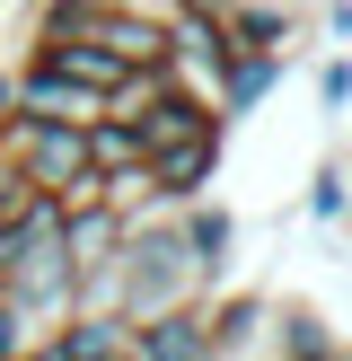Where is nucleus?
Instances as JSON below:
<instances>
[{
  "mask_svg": "<svg viewBox=\"0 0 352 361\" xmlns=\"http://www.w3.org/2000/svg\"><path fill=\"white\" fill-rule=\"evenodd\" d=\"M308 212H317V221H344V212H352V194H344V168H317V185H308Z\"/></svg>",
  "mask_w": 352,
  "mask_h": 361,
  "instance_id": "obj_11",
  "label": "nucleus"
},
{
  "mask_svg": "<svg viewBox=\"0 0 352 361\" xmlns=\"http://www.w3.org/2000/svg\"><path fill=\"white\" fill-rule=\"evenodd\" d=\"M27 53H35L44 71H62V80L97 88V97H115V88H123V62H115V53L97 44V35H35Z\"/></svg>",
  "mask_w": 352,
  "mask_h": 361,
  "instance_id": "obj_7",
  "label": "nucleus"
},
{
  "mask_svg": "<svg viewBox=\"0 0 352 361\" xmlns=\"http://www.w3.org/2000/svg\"><path fill=\"white\" fill-rule=\"evenodd\" d=\"M176 229H185V247H194V264H203V282H220L229 274V247H238V221H229L220 203H176Z\"/></svg>",
  "mask_w": 352,
  "mask_h": 361,
  "instance_id": "obj_8",
  "label": "nucleus"
},
{
  "mask_svg": "<svg viewBox=\"0 0 352 361\" xmlns=\"http://www.w3.org/2000/svg\"><path fill=\"white\" fill-rule=\"evenodd\" d=\"M35 344V326H27V317H18L9 309V300H0V361H18V353H27Z\"/></svg>",
  "mask_w": 352,
  "mask_h": 361,
  "instance_id": "obj_12",
  "label": "nucleus"
},
{
  "mask_svg": "<svg viewBox=\"0 0 352 361\" xmlns=\"http://www.w3.org/2000/svg\"><path fill=\"white\" fill-rule=\"evenodd\" d=\"M326 35H334V44H352V0H326Z\"/></svg>",
  "mask_w": 352,
  "mask_h": 361,
  "instance_id": "obj_13",
  "label": "nucleus"
},
{
  "mask_svg": "<svg viewBox=\"0 0 352 361\" xmlns=\"http://www.w3.org/2000/svg\"><path fill=\"white\" fill-rule=\"evenodd\" d=\"M264 335H273V361H326V353H334V335H326L317 309H282Z\"/></svg>",
  "mask_w": 352,
  "mask_h": 361,
  "instance_id": "obj_9",
  "label": "nucleus"
},
{
  "mask_svg": "<svg viewBox=\"0 0 352 361\" xmlns=\"http://www.w3.org/2000/svg\"><path fill=\"white\" fill-rule=\"evenodd\" d=\"M203 291H211V282H203V264H194V247H185V229H176V212H168V203L132 212L123 256H115V309H123V317H158V309L203 300Z\"/></svg>",
  "mask_w": 352,
  "mask_h": 361,
  "instance_id": "obj_2",
  "label": "nucleus"
},
{
  "mask_svg": "<svg viewBox=\"0 0 352 361\" xmlns=\"http://www.w3.org/2000/svg\"><path fill=\"white\" fill-rule=\"evenodd\" d=\"M220 133L229 123H211V133H194V141H168V150H150L141 159V176H150V203H194V194L220 176Z\"/></svg>",
  "mask_w": 352,
  "mask_h": 361,
  "instance_id": "obj_4",
  "label": "nucleus"
},
{
  "mask_svg": "<svg viewBox=\"0 0 352 361\" xmlns=\"http://www.w3.org/2000/svg\"><path fill=\"white\" fill-rule=\"evenodd\" d=\"M317 106H326V115H344V106H352V62H344V53L317 62Z\"/></svg>",
  "mask_w": 352,
  "mask_h": 361,
  "instance_id": "obj_10",
  "label": "nucleus"
},
{
  "mask_svg": "<svg viewBox=\"0 0 352 361\" xmlns=\"http://www.w3.org/2000/svg\"><path fill=\"white\" fill-rule=\"evenodd\" d=\"M0 159L27 176L53 203H80L97 194V168H88V123H44V115H9L0 123Z\"/></svg>",
  "mask_w": 352,
  "mask_h": 361,
  "instance_id": "obj_3",
  "label": "nucleus"
},
{
  "mask_svg": "<svg viewBox=\"0 0 352 361\" xmlns=\"http://www.w3.org/2000/svg\"><path fill=\"white\" fill-rule=\"evenodd\" d=\"M132 361H220L211 353V300H176L158 317H132Z\"/></svg>",
  "mask_w": 352,
  "mask_h": 361,
  "instance_id": "obj_5",
  "label": "nucleus"
},
{
  "mask_svg": "<svg viewBox=\"0 0 352 361\" xmlns=\"http://www.w3.org/2000/svg\"><path fill=\"white\" fill-rule=\"evenodd\" d=\"M18 115V71H0V123Z\"/></svg>",
  "mask_w": 352,
  "mask_h": 361,
  "instance_id": "obj_14",
  "label": "nucleus"
},
{
  "mask_svg": "<svg viewBox=\"0 0 352 361\" xmlns=\"http://www.w3.org/2000/svg\"><path fill=\"white\" fill-rule=\"evenodd\" d=\"M70 247H62V203L53 194H27V203L0 221V300L27 317L35 335L70 317Z\"/></svg>",
  "mask_w": 352,
  "mask_h": 361,
  "instance_id": "obj_1",
  "label": "nucleus"
},
{
  "mask_svg": "<svg viewBox=\"0 0 352 361\" xmlns=\"http://www.w3.org/2000/svg\"><path fill=\"white\" fill-rule=\"evenodd\" d=\"M18 115H44V123H97L106 97H97V88H80V80H62V71H44V62L27 53V62H18Z\"/></svg>",
  "mask_w": 352,
  "mask_h": 361,
  "instance_id": "obj_6",
  "label": "nucleus"
}]
</instances>
